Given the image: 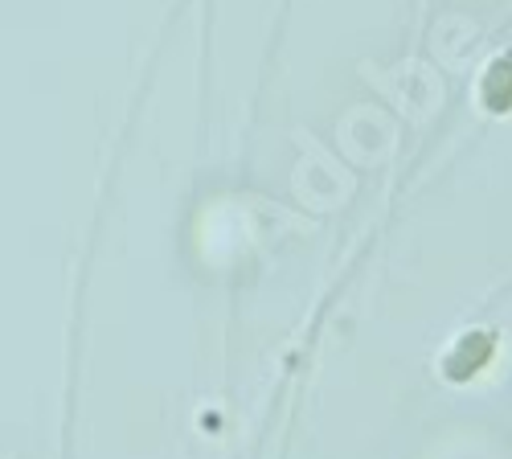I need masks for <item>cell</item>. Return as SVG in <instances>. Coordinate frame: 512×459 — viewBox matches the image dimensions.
I'll return each instance as SVG.
<instances>
[{
  "mask_svg": "<svg viewBox=\"0 0 512 459\" xmlns=\"http://www.w3.org/2000/svg\"><path fill=\"white\" fill-rule=\"evenodd\" d=\"M492 353H496V337H492V332H467V337H459V345L447 353L443 373H447L451 382H472L476 373L492 361Z\"/></svg>",
  "mask_w": 512,
  "mask_h": 459,
  "instance_id": "6da1fadb",
  "label": "cell"
},
{
  "mask_svg": "<svg viewBox=\"0 0 512 459\" xmlns=\"http://www.w3.org/2000/svg\"><path fill=\"white\" fill-rule=\"evenodd\" d=\"M480 95H484V103H488L492 111H508V107H512V54H504V58H496V62L488 66Z\"/></svg>",
  "mask_w": 512,
  "mask_h": 459,
  "instance_id": "7a4b0ae2",
  "label": "cell"
}]
</instances>
